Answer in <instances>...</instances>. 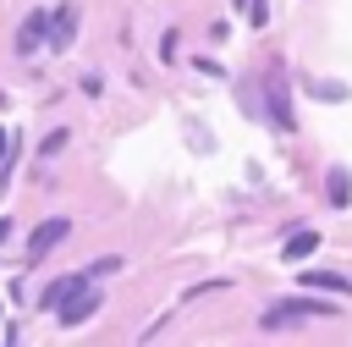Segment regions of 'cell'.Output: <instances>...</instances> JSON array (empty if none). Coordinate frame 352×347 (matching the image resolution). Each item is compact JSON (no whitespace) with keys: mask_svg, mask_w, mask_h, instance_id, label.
Wrapping results in <instances>:
<instances>
[{"mask_svg":"<svg viewBox=\"0 0 352 347\" xmlns=\"http://www.w3.org/2000/svg\"><path fill=\"white\" fill-rule=\"evenodd\" d=\"M297 319H336V308L319 303V297H297V303H275L258 325H264V330H280V325H297Z\"/></svg>","mask_w":352,"mask_h":347,"instance_id":"obj_1","label":"cell"},{"mask_svg":"<svg viewBox=\"0 0 352 347\" xmlns=\"http://www.w3.org/2000/svg\"><path fill=\"white\" fill-rule=\"evenodd\" d=\"M55 314H60V325L72 330V325H82V319H94V314H99V292H94V286H82V292H77V297H66Z\"/></svg>","mask_w":352,"mask_h":347,"instance_id":"obj_2","label":"cell"},{"mask_svg":"<svg viewBox=\"0 0 352 347\" xmlns=\"http://www.w3.org/2000/svg\"><path fill=\"white\" fill-rule=\"evenodd\" d=\"M66 231H72L66 220H44V226H38L33 237H28V253H33V259H44V253H50L55 242H66Z\"/></svg>","mask_w":352,"mask_h":347,"instance_id":"obj_3","label":"cell"},{"mask_svg":"<svg viewBox=\"0 0 352 347\" xmlns=\"http://www.w3.org/2000/svg\"><path fill=\"white\" fill-rule=\"evenodd\" d=\"M72 33H77V6H55V22H50V44H55V50H66V44H72Z\"/></svg>","mask_w":352,"mask_h":347,"instance_id":"obj_4","label":"cell"},{"mask_svg":"<svg viewBox=\"0 0 352 347\" xmlns=\"http://www.w3.org/2000/svg\"><path fill=\"white\" fill-rule=\"evenodd\" d=\"M82 286H94V275H88V270H82V275H66V281H55V286L44 292V303H50V308H60V303H66V297H77Z\"/></svg>","mask_w":352,"mask_h":347,"instance_id":"obj_5","label":"cell"},{"mask_svg":"<svg viewBox=\"0 0 352 347\" xmlns=\"http://www.w3.org/2000/svg\"><path fill=\"white\" fill-rule=\"evenodd\" d=\"M319 248V231H308V226H297L292 237H286V259H308Z\"/></svg>","mask_w":352,"mask_h":347,"instance_id":"obj_6","label":"cell"},{"mask_svg":"<svg viewBox=\"0 0 352 347\" xmlns=\"http://www.w3.org/2000/svg\"><path fill=\"white\" fill-rule=\"evenodd\" d=\"M38 39H44V11H33V17H28V28H22L16 50H22V55H33V44H38Z\"/></svg>","mask_w":352,"mask_h":347,"instance_id":"obj_7","label":"cell"},{"mask_svg":"<svg viewBox=\"0 0 352 347\" xmlns=\"http://www.w3.org/2000/svg\"><path fill=\"white\" fill-rule=\"evenodd\" d=\"M302 286H330V292H352V281H346V275H330V270H308V275H302Z\"/></svg>","mask_w":352,"mask_h":347,"instance_id":"obj_8","label":"cell"},{"mask_svg":"<svg viewBox=\"0 0 352 347\" xmlns=\"http://www.w3.org/2000/svg\"><path fill=\"white\" fill-rule=\"evenodd\" d=\"M330 204H346V171H330Z\"/></svg>","mask_w":352,"mask_h":347,"instance_id":"obj_9","label":"cell"},{"mask_svg":"<svg viewBox=\"0 0 352 347\" xmlns=\"http://www.w3.org/2000/svg\"><path fill=\"white\" fill-rule=\"evenodd\" d=\"M116 270H121V259H116V253H110V259H99V264H94V270H88V275H116Z\"/></svg>","mask_w":352,"mask_h":347,"instance_id":"obj_10","label":"cell"},{"mask_svg":"<svg viewBox=\"0 0 352 347\" xmlns=\"http://www.w3.org/2000/svg\"><path fill=\"white\" fill-rule=\"evenodd\" d=\"M6 237H11V220H0V242H6Z\"/></svg>","mask_w":352,"mask_h":347,"instance_id":"obj_11","label":"cell"},{"mask_svg":"<svg viewBox=\"0 0 352 347\" xmlns=\"http://www.w3.org/2000/svg\"><path fill=\"white\" fill-rule=\"evenodd\" d=\"M0 160H6V138H0Z\"/></svg>","mask_w":352,"mask_h":347,"instance_id":"obj_12","label":"cell"},{"mask_svg":"<svg viewBox=\"0 0 352 347\" xmlns=\"http://www.w3.org/2000/svg\"><path fill=\"white\" fill-rule=\"evenodd\" d=\"M236 11H242V0H236Z\"/></svg>","mask_w":352,"mask_h":347,"instance_id":"obj_13","label":"cell"}]
</instances>
